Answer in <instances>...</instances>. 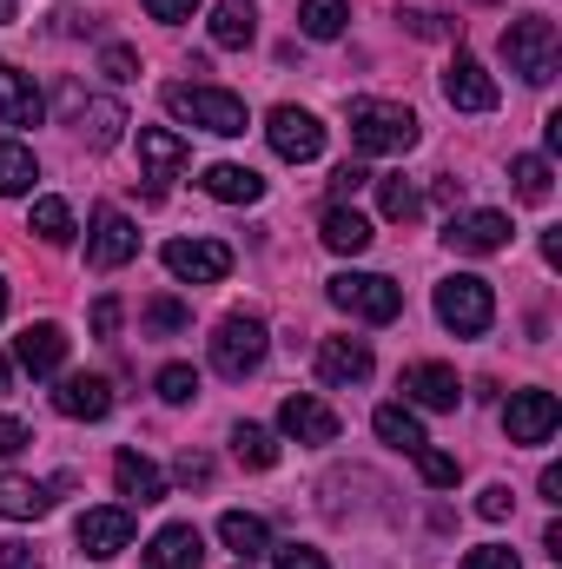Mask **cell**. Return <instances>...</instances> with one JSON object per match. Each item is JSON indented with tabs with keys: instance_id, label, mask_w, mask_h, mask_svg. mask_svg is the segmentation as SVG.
Segmentation results:
<instances>
[{
	"instance_id": "obj_1",
	"label": "cell",
	"mask_w": 562,
	"mask_h": 569,
	"mask_svg": "<svg viewBox=\"0 0 562 569\" xmlns=\"http://www.w3.org/2000/svg\"><path fill=\"white\" fill-rule=\"evenodd\" d=\"M165 113L185 120V127H199V133H219V140H239V133L252 127V113H245L239 93H225V87H192V80H172V87H165Z\"/></svg>"
},
{
	"instance_id": "obj_2",
	"label": "cell",
	"mask_w": 562,
	"mask_h": 569,
	"mask_svg": "<svg viewBox=\"0 0 562 569\" xmlns=\"http://www.w3.org/2000/svg\"><path fill=\"white\" fill-rule=\"evenodd\" d=\"M503 60H510V73H523L530 87H550V80H556V60H562L556 20H543V13L510 20V27H503Z\"/></svg>"
},
{
	"instance_id": "obj_3",
	"label": "cell",
	"mask_w": 562,
	"mask_h": 569,
	"mask_svg": "<svg viewBox=\"0 0 562 569\" xmlns=\"http://www.w3.org/2000/svg\"><path fill=\"white\" fill-rule=\"evenodd\" d=\"M418 113L411 107H391V100H351V146L364 152V159H378V152H411L418 146Z\"/></svg>"
},
{
	"instance_id": "obj_4",
	"label": "cell",
	"mask_w": 562,
	"mask_h": 569,
	"mask_svg": "<svg viewBox=\"0 0 562 569\" xmlns=\"http://www.w3.org/2000/svg\"><path fill=\"white\" fill-rule=\"evenodd\" d=\"M436 318H443V331H456V338H483L490 318H496V291H490V279L450 272V279L436 284Z\"/></svg>"
},
{
	"instance_id": "obj_5",
	"label": "cell",
	"mask_w": 562,
	"mask_h": 569,
	"mask_svg": "<svg viewBox=\"0 0 562 569\" xmlns=\"http://www.w3.org/2000/svg\"><path fill=\"white\" fill-rule=\"evenodd\" d=\"M324 291H331L338 311H351V318H364V325H391V318L404 311V291L384 279V272H338Z\"/></svg>"
},
{
	"instance_id": "obj_6",
	"label": "cell",
	"mask_w": 562,
	"mask_h": 569,
	"mask_svg": "<svg viewBox=\"0 0 562 569\" xmlns=\"http://www.w3.org/2000/svg\"><path fill=\"white\" fill-rule=\"evenodd\" d=\"M259 365H265V325L252 311L219 318V331H212V371L219 378H252Z\"/></svg>"
},
{
	"instance_id": "obj_7",
	"label": "cell",
	"mask_w": 562,
	"mask_h": 569,
	"mask_svg": "<svg viewBox=\"0 0 562 569\" xmlns=\"http://www.w3.org/2000/svg\"><path fill=\"white\" fill-rule=\"evenodd\" d=\"M133 252H140V226H133L120 206H100V212H93V232H87V266H93V272H120Z\"/></svg>"
},
{
	"instance_id": "obj_8",
	"label": "cell",
	"mask_w": 562,
	"mask_h": 569,
	"mask_svg": "<svg viewBox=\"0 0 562 569\" xmlns=\"http://www.w3.org/2000/svg\"><path fill=\"white\" fill-rule=\"evenodd\" d=\"M159 259L179 284H219L232 272V246H219V239H165Z\"/></svg>"
},
{
	"instance_id": "obj_9",
	"label": "cell",
	"mask_w": 562,
	"mask_h": 569,
	"mask_svg": "<svg viewBox=\"0 0 562 569\" xmlns=\"http://www.w3.org/2000/svg\"><path fill=\"white\" fill-rule=\"evenodd\" d=\"M265 140H272L279 159L311 166V159L324 152V127H318V113H304V107H272V113H265Z\"/></svg>"
},
{
	"instance_id": "obj_10",
	"label": "cell",
	"mask_w": 562,
	"mask_h": 569,
	"mask_svg": "<svg viewBox=\"0 0 562 569\" xmlns=\"http://www.w3.org/2000/svg\"><path fill=\"white\" fill-rule=\"evenodd\" d=\"M73 537H80V550H87L93 563H113V557H127V550H133V510H127V503L87 510V517L73 523Z\"/></svg>"
},
{
	"instance_id": "obj_11",
	"label": "cell",
	"mask_w": 562,
	"mask_h": 569,
	"mask_svg": "<svg viewBox=\"0 0 562 569\" xmlns=\"http://www.w3.org/2000/svg\"><path fill=\"white\" fill-rule=\"evenodd\" d=\"M556 425H562L556 391H510V405H503V430H510V443H550Z\"/></svg>"
},
{
	"instance_id": "obj_12",
	"label": "cell",
	"mask_w": 562,
	"mask_h": 569,
	"mask_svg": "<svg viewBox=\"0 0 562 569\" xmlns=\"http://www.w3.org/2000/svg\"><path fill=\"white\" fill-rule=\"evenodd\" d=\"M443 246L463 252V259H490V252L510 246V212H456L443 226Z\"/></svg>"
},
{
	"instance_id": "obj_13",
	"label": "cell",
	"mask_w": 562,
	"mask_h": 569,
	"mask_svg": "<svg viewBox=\"0 0 562 569\" xmlns=\"http://www.w3.org/2000/svg\"><path fill=\"white\" fill-rule=\"evenodd\" d=\"M140 166H145V192L159 199V192L192 166V146L179 140L172 127H140Z\"/></svg>"
},
{
	"instance_id": "obj_14",
	"label": "cell",
	"mask_w": 562,
	"mask_h": 569,
	"mask_svg": "<svg viewBox=\"0 0 562 569\" xmlns=\"http://www.w3.org/2000/svg\"><path fill=\"white\" fill-rule=\"evenodd\" d=\"M443 100H450L456 113H490L503 93H496V80H490V67H483V60L456 53V60L443 67Z\"/></svg>"
},
{
	"instance_id": "obj_15",
	"label": "cell",
	"mask_w": 562,
	"mask_h": 569,
	"mask_svg": "<svg viewBox=\"0 0 562 569\" xmlns=\"http://www.w3.org/2000/svg\"><path fill=\"white\" fill-rule=\"evenodd\" d=\"M53 411H60V418H73V425H100V418L113 411V385H107V378H93V371H73V378H60V385H53Z\"/></svg>"
},
{
	"instance_id": "obj_16",
	"label": "cell",
	"mask_w": 562,
	"mask_h": 569,
	"mask_svg": "<svg viewBox=\"0 0 562 569\" xmlns=\"http://www.w3.org/2000/svg\"><path fill=\"white\" fill-rule=\"evenodd\" d=\"M279 430L291 443H338V411L324 405V398H284L279 405Z\"/></svg>"
},
{
	"instance_id": "obj_17",
	"label": "cell",
	"mask_w": 562,
	"mask_h": 569,
	"mask_svg": "<svg viewBox=\"0 0 562 569\" xmlns=\"http://www.w3.org/2000/svg\"><path fill=\"white\" fill-rule=\"evenodd\" d=\"M371 371H378V358H371L364 338H324L318 345V378L324 385H364Z\"/></svg>"
},
{
	"instance_id": "obj_18",
	"label": "cell",
	"mask_w": 562,
	"mask_h": 569,
	"mask_svg": "<svg viewBox=\"0 0 562 569\" xmlns=\"http://www.w3.org/2000/svg\"><path fill=\"white\" fill-rule=\"evenodd\" d=\"M404 398L423 405V411H456L463 405V385H456V371L450 365H404Z\"/></svg>"
},
{
	"instance_id": "obj_19",
	"label": "cell",
	"mask_w": 562,
	"mask_h": 569,
	"mask_svg": "<svg viewBox=\"0 0 562 569\" xmlns=\"http://www.w3.org/2000/svg\"><path fill=\"white\" fill-rule=\"evenodd\" d=\"M47 100L33 87V73H20L13 60H0V127H40Z\"/></svg>"
},
{
	"instance_id": "obj_20",
	"label": "cell",
	"mask_w": 562,
	"mask_h": 569,
	"mask_svg": "<svg viewBox=\"0 0 562 569\" xmlns=\"http://www.w3.org/2000/svg\"><path fill=\"white\" fill-rule=\"evenodd\" d=\"M13 351H20V365H27L33 378H53V371L67 365V331H60L53 318H40V325H27V331L13 338Z\"/></svg>"
},
{
	"instance_id": "obj_21",
	"label": "cell",
	"mask_w": 562,
	"mask_h": 569,
	"mask_svg": "<svg viewBox=\"0 0 562 569\" xmlns=\"http://www.w3.org/2000/svg\"><path fill=\"white\" fill-rule=\"evenodd\" d=\"M199 563H205V537L192 523H165L145 543V569H199Z\"/></svg>"
},
{
	"instance_id": "obj_22",
	"label": "cell",
	"mask_w": 562,
	"mask_h": 569,
	"mask_svg": "<svg viewBox=\"0 0 562 569\" xmlns=\"http://www.w3.org/2000/svg\"><path fill=\"white\" fill-rule=\"evenodd\" d=\"M219 206H259L265 199V179L252 172V166H239V159H219V166H205V179H199Z\"/></svg>"
},
{
	"instance_id": "obj_23",
	"label": "cell",
	"mask_w": 562,
	"mask_h": 569,
	"mask_svg": "<svg viewBox=\"0 0 562 569\" xmlns=\"http://www.w3.org/2000/svg\"><path fill=\"white\" fill-rule=\"evenodd\" d=\"M113 483H120V497L127 503H165V477H159V463L152 457H140V450H120L113 457Z\"/></svg>"
},
{
	"instance_id": "obj_24",
	"label": "cell",
	"mask_w": 562,
	"mask_h": 569,
	"mask_svg": "<svg viewBox=\"0 0 562 569\" xmlns=\"http://www.w3.org/2000/svg\"><path fill=\"white\" fill-rule=\"evenodd\" d=\"M318 239H324L338 259H358V252H371V239H378V232H371V219H364V212L331 206V212H324V226H318Z\"/></svg>"
},
{
	"instance_id": "obj_25",
	"label": "cell",
	"mask_w": 562,
	"mask_h": 569,
	"mask_svg": "<svg viewBox=\"0 0 562 569\" xmlns=\"http://www.w3.org/2000/svg\"><path fill=\"white\" fill-rule=\"evenodd\" d=\"M219 543H225L239 563H259V557L272 550V530H265V517H252V510H225V517H219Z\"/></svg>"
},
{
	"instance_id": "obj_26",
	"label": "cell",
	"mask_w": 562,
	"mask_h": 569,
	"mask_svg": "<svg viewBox=\"0 0 562 569\" xmlns=\"http://www.w3.org/2000/svg\"><path fill=\"white\" fill-rule=\"evenodd\" d=\"M47 510H53V490H47V483L0 470V517H7V523H40Z\"/></svg>"
},
{
	"instance_id": "obj_27",
	"label": "cell",
	"mask_w": 562,
	"mask_h": 569,
	"mask_svg": "<svg viewBox=\"0 0 562 569\" xmlns=\"http://www.w3.org/2000/svg\"><path fill=\"white\" fill-rule=\"evenodd\" d=\"M120 133H127V107H120V100H87V107H80V140L93 146V152L120 146Z\"/></svg>"
},
{
	"instance_id": "obj_28",
	"label": "cell",
	"mask_w": 562,
	"mask_h": 569,
	"mask_svg": "<svg viewBox=\"0 0 562 569\" xmlns=\"http://www.w3.org/2000/svg\"><path fill=\"white\" fill-rule=\"evenodd\" d=\"M212 40L219 47H252L259 40V7L252 0H219L212 7Z\"/></svg>"
},
{
	"instance_id": "obj_29",
	"label": "cell",
	"mask_w": 562,
	"mask_h": 569,
	"mask_svg": "<svg viewBox=\"0 0 562 569\" xmlns=\"http://www.w3.org/2000/svg\"><path fill=\"white\" fill-rule=\"evenodd\" d=\"M371 430H378V437H384L391 450H404V457H411V450H423V443H430V437H423V425H418V411H411V405H378V418H371Z\"/></svg>"
},
{
	"instance_id": "obj_30",
	"label": "cell",
	"mask_w": 562,
	"mask_h": 569,
	"mask_svg": "<svg viewBox=\"0 0 562 569\" xmlns=\"http://www.w3.org/2000/svg\"><path fill=\"white\" fill-rule=\"evenodd\" d=\"M33 179H40V159L20 140H0V199H27Z\"/></svg>"
},
{
	"instance_id": "obj_31",
	"label": "cell",
	"mask_w": 562,
	"mask_h": 569,
	"mask_svg": "<svg viewBox=\"0 0 562 569\" xmlns=\"http://www.w3.org/2000/svg\"><path fill=\"white\" fill-rule=\"evenodd\" d=\"M510 179H516V199H530V206H543L550 186H556V172H550L543 152H516V159H510Z\"/></svg>"
},
{
	"instance_id": "obj_32",
	"label": "cell",
	"mask_w": 562,
	"mask_h": 569,
	"mask_svg": "<svg viewBox=\"0 0 562 569\" xmlns=\"http://www.w3.org/2000/svg\"><path fill=\"white\" fill-rule=\"evenodd\" d=\"M344 20H351L344 0H298V27H304V40H338Z\"/></svg>"
},
{
	"instance_id": "obj_33",
	"label": "cell",
	"mask_w": 562,
	"mask_h": 569,
	"mask_svg": "<svg viewBox=\"0 0 562 569\" xmlns=\"http://www.w3.org/2000/svg\"><path fill=\"white\" fill-rule=\"evenodd\" d=\"M232 457H239L245 470H272V463H279V437L265 425H239L232 430Z\"/></svg>"
},
{
	"instance_id": "obj_34",
	"label": "cell",
	"mask_w": 562,
	"mask_h": 569,
	"mask_svg": "<svg viewBox=\"0 0 562 569\" xmlns=\"http://www.w3.org/2000/svg\"><path fill=\"white\" fill-rule=\"evenodd\" d=\"M27 232H40L47 246H73L80 226H73V206H67V199H33V226H27Z\"/></svg>"
},
{
	"instance_id": "obj_35",
	"label": "cell",
	"mask_w": 562,
	"mask_h": 569,
	"mask_svg": "<svg viewBox=\"0 0 562 569\" xmlns=\"http://www.w3.org/2000/svg\"><path fill=\"white\" fill-rule=\"evenodd\" d=\"M378 206H384V219H398V226H411L423 212V192L411 179H378Z\"/></svg>"
},
{
	"instance_id": "obj_36",
	"label": "cell",
	"mask_w": 562,
	"mask_h": 569,
	"mask_svg": "<svg viewBox=\"0 0 562 569\" xmlns=\"http://www.w3.org/2000/svg\"><path fill=\"white\" fill-rule=\"evenodd\" d=\"M398 20L418 33V40H456V20L443 7H398Z\"/></svg>"
},
{
	"instance_id": "obj_37",
	"label": "cell",
	"mask_w": 562,
	"mask_h": 569,
	"mask_svg": "<svg viewBox=\"0 0 562 569\" xmlns=\"http://www.w3.org/2000/svg\"><path fill=\"white\" fill-rule=\"evenodd\" d=\"M411 457H418V477L430 490H450V483H456V457H450V450H430V443H423Z\"/></svg>"
},
{
	"instance_id": "obj_38",
	"label": "cell",
	"mask_w": 562,
	"mask_h": 569,
	"mask_svg": "<svg viewBox=\"0 0 562 569\" xmlns=\"http://www.w3.org/2000/svg\"><path fill=\"white\" fill-rule=\"evenodd\" d=\"M159 398H165V405H192V398H199V371H192V365H165V371H159Z\"/></svg>"
},
{
	"instance_id": "obj_39",
	"label": "cell",
	"mask_w": 562,
	"mask_h": 569,
	"mask_svg": "<svg viewBox=\"0 0 562 569\" xmlns=\"http://www.w3.org/2000/svg\"><path fill=\"white\" fill-rule=\"evenodd\" d=\"M145 325H152L159 338H172V331H185V325H192V311H185L179 298H152V305H145Z\"/></svg>"
},
{
	"instance_id": "obj_40",
	"label": "cell",
	"mask_w": 562,
	"mask_h": 569,
	"mask_svg": "<svg viewBox=\"0 0 562 569\" xmlns=\"http://www.w3.org/2000/svg\"><path fill=\"white\" fill-rule=\"evenodd\" d=\"M100 73H107V80H120V87H127V80H140V53H133V47H120V40H113V47H100Z\"/></svg>"
},
{
	"instance_id": "obj_41",
	"label": "cell",
	"mask_w": 562,
	"mask_h": 569,
	"mask_svg": "<svg viewBox=\"0 0 562 569\" xmlns=\"http://www.w3.org/2000/svg\"><path fill=\"white\" fill-rule=\"evenodd\" d=\"M364 186H371V172H364V166H358V159H344V166H338V172H331V199H338V206H344V199H351V192H364Z\"/></svg>"
},
{
	"instance_id": "obj_42",
	"label": "cell",
	"mask_w": 562,
	"mask_h": 569,
	"mask_svg": "<svg viewBox=\"0 0 562 569\" xmlns=\"http://www.w3.org/2000/svg\"><path fill=\"white\" fill-rule=\"evenodd\" d=\"M456 569H523V563H516V550H503V543H483V550H470Z\"/></svg>"
},
{
	"instance_id": "obj_43",
	"label": "cell",
	"mask_w": 562,
	"mask_h": 569,
	"mask_svg": "<svg viewBox=\"0 0 562 569\" xmlns=\"http://www.w3.org/2000/svg\"><path fill=\"white\" fill-rule=\"evenodd\" d=\"M510 503H516V497H510V483H490V490L476 497V517H483V523H503V517H510Z\"/></svg>"
},
{
	"instance_id": "obj_44",
	"label": "cell",
	"mask_w": 562,
	"mask_h": 569,
	"mask_svg": "<svg viewBox=\"0 0 562 569\" xmlns=\"http://www.w3.org/2000/svg\"><path fill=\"white\" fill-rule=\"evenodd\" d=\"M172 477H179V483H212V457H199V450H185V457L172 463Z\"/></svg>"
},
{
	"instance_id": "obj_45",
	"label": "cell",
	"mask_w": 562,
	"mask_h": 569,
	"mask_svg": "<svg viewBox=\"0 0 562 569\" xmlns=\"http://www.w3.org/2000/svg\"><path fill=\"white\" fill-rule=\"evenodd\" d=\"M145 13H152V20H165V27H179V20H192V13H199V0H145Z\"/></svg>"
},
{
	"instance_id": "obj_46",
	"label": "cell",
	"mask_w": 562,
	"mask_h": 569,
	"mask_svg": "<svg viewBox=\"0 0 562 569\" xmlns=\"http://www.w3.org/2000/svg\"><path fill=\"white\" fill-rule=\"evenodd\" d=\"M27 443H33V430L20 425V418H0V457H20Z\"/></svg>"
},
{
	"instance_id": "obj_47",
	"label": "cell",
	"mask_w": 562,
	"mask_h": 569,
	"mask_svg": "<svg viewBox=\"0 0 562 569\" xmlns=\"http://www.w3.org/2000/svg\"><path fill=\"white\" fill-rule=\"evenodd\" d=\"M279 569H331V563H324V550H311V543H291V550H279Z\"/></svg>"
},
{
	"instance_id": "obj_48",
	"label": "cell",
	"mask_w": 562,
	"mask_h": 569,
	"mask_svg": "<svg viewBox=\"0 0 562 569\" xmlns=\"http://www.w3.org/2000/svg\"><path fill=\"white\" fill-rule=\"evenodd\" d=\"M0 569H40V550L13 537V543H0Z\"/></svg>"
},
{
	"instance_id": "obj_49",
	"label": "cell",
	"mask_w": 562,
	"mask_h": 569,
	"mask_svg": "<svg viewBox=\"0 0 562 569\" xmlns=\"http://www.w3.org/2000/svg\"><path fill=\"white\" fill-rule=\"evenodd\" d=\"M120 331V298H100L93 305V338H113Z\"/></svg>"
},
{
	"instance_id": "obj_50",
	"label": "cell",
	"mask_w": 562,
	"mask_h": 569,
	"mask_svg": "<svg viewBox=\"0 0 562 569\" xmlns=\"http://www.w3.org/2000/svg\"><path fill=\"white\" fill-rule=\"evenodd\" d=\"M543 497H550V503H562V470H556V463L543 470Z\"/></svg>"
},
{
	"instance_id": "obj_51",
	"label": "cell",
	"mask_w": 562,
	"mask_h": 569,
	"mask_svg": "<svg viewBox=\"0 0 562 569\" xmlns=\"http://www.w3.org/2000/svg\"><path fill=\"white\" fill-rule=\"evenodd\" d=\"M13 7H20V0H0V27H7V20H13Z\"/></svg>"
},
{
	"instance_id": "obj_52",
	"label": "cell",
	"mask_w": 562,
	"mask_h": 569,
	"mask_svg": "<svg viewBox=\"0 0 562 569\" xmlns=\"http://www.w3.org/2000/svg\"><path fill=\"white\" fill-rule=\"evenodd\" d=\"M7 385H13V371H7V358H0V391H7Z\"/></svg>"
},
{
	"instance_id": "obj_53",
	"label": "cell",
	"mask_w": 562,
	"mask_h": 569,
	"mask_svg": "<svg viewBox=\"0 0 562 569\" xmlns=\"http://www.w3.org/2000/svg\"><path fill=\"white\" fill-rule=\"evenodd\" d=\"M0 318H7V279H0Z\"/></svg>"
},
{
	"instance_id": "obj_54",
	"label": "cell",
	"mask_w": 562,
	"mask_h": 569,
	"mask_svg": "<svg viewBox=\"0 0 562 569\" xmlns=\"http://www.w3.org/2000/svg\"><path fill=\"white\" fill-rule=\"evenodd\" d=\"M239 569H252V563H239Z\"/></svg>"
},
{
	"instance_id": "obj_55",
	"label": "cell",
	"mask_w": 562,
	"mask_h": 569,
	"mask_svg": "<svg viewBox=\"0 0 562 569\" xmlns=\"http://www.w3.org/2000/svg\"><path fill=\"white\" fill-rule=\"evenodd\" d=\"M483 7H490V0H483Z\"/></svg>"
}]
</instances>
